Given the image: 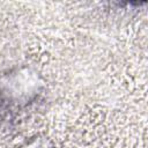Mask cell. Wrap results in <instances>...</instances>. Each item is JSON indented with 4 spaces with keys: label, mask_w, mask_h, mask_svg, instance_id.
Wrapping results in <instances>:
<instances>
[{
    "label": "cell",
    "mask_w": 148,
    "mask_h": 148,
    "mask_svg": "<svg viewBox=\"0 0 148 148\" xmlns=\"http://www.w3.org/2000/svg\"><path fill=\"white\" fill-rule=\"evenodd\" d=\"M45 91L39 72L28 65L15 66L0 73V127L15 125Z\"/></svg>",
    "instance_id": "cell-1"
},
{
    "label": "cell",
    "mask_w": 148,
    "mask_h": 148,
    "mask_svg": "<svg viewBox=\"0 0 148 148\" xmlns=\"http://www.w3.org/2000/svg\"><path fill=\"white\" fill-rule=\"evenodd\" d=\"M16 148H57L54 142L46 135H34Z\"/></svg>",
    "instance_id": "cell-2"
}]
</instances>
